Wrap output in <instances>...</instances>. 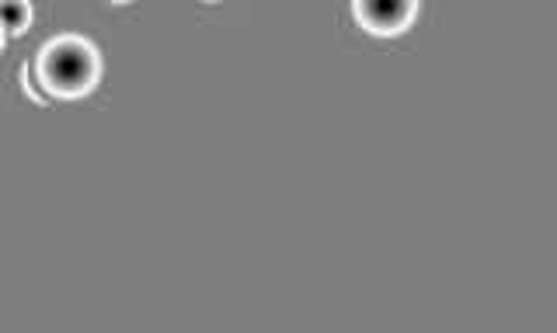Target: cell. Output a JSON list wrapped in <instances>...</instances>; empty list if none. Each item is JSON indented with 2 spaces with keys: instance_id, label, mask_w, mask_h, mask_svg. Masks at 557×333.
Returning a JSON list of instances; mask_svg holds the SVG:
<instances>
[{
  "instance_id": "2",
  "label": "cell",
  "mask_w": 557,
  "mask_h": 333,
  "mask_svg": "<svg viewBox=\"0 0 557 333\" xmlns=\"http://www.w3.org/2000/svg\"><path fill=\"white\" fill-rule=\"evenodd\" d=\"M414 14V0H356V17L373 35L400 31Z\"/></svg>"
},
{
  "instance_id": "4",
  "label": "cell",
  "mask_w": 557,
  "mask_h": 333,
  "mask_svg": "<svg viewBox=\"0 0 557 333\" xmlns=\"http://www.w3.org/2000/svg\"><path fill=\"white\" fill-rule=\"evenodd\" d=\"M0 49H4V28H0Z\"/></svg>"
},
{
  "instance_id": "1",
  "label": "cell",
  "mask_w": 557,
  "mask_h": 333,
  "mask_svg": "<svg viewBox=\"0 0 557 333\" xmlns=\"http://www.w3.org/2000/svg\"><path fill=\"white\" fill-rule=\"evenodd\" d=\"M39 74L46 80V87L52 94H63V98H77L87 94L98 80V56L95 49L87 46L84 39H57L42 49L39 56Z\"/></svg>"
},
{
  "instance_id": "3",
  "label": "cell",
  "mask_w": 557,
  "mask_h": 333,
  "mask_svg": "<svg viewBox=\"0 0 557 333\" xmlns=\"http://www.w3.org/2000/svg\"><path fill=\"white\" fill-rule=\"evenodd\" d=\"M32 22L28 0H0V28L4 31H25Z\"/></svg>"
}]
</instances>
